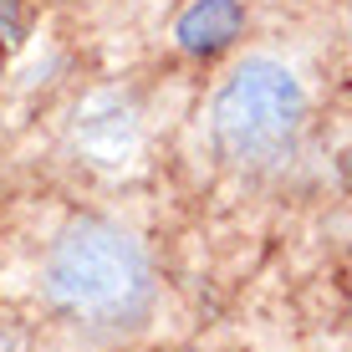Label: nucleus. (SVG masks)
<instances>
[{"mask_svg":"<svg viewBox=\"0 0 352 352\" xmlns=\"http://www.w3.org/2000/svg\"><path fill=\"white\" fill-rule=\"evenodd\" d=\"M307 123V92L291 77V67L271 56H250L230 72L210 107L214 148L235 168H271L281 164Z\"/></svg>","mask_w":352,"mask_h":352,"instance_id":"nucleus-2","label":"nucleus"},{"mask_svg":"<svg viewBox=\"0 0 352 352\" xmlns=\"http://www.w3.org/2000/svg\"><path fill=\"white\" fill-rule=\"evenodd\" d=\"M240 36V6L235 0H199L194 10H184L179 21V46L184 52H220Z\"/></svg>","mask_w":352,"mask_h":352,"instance_id":"nucleus-3","label":"nucleus"},{"mask_svg":"<svg viewBox=\"0 0 352 352\" xmlns=\"http://www.w3.org/2000/svg\"><path fill=\"white\" fill-rule=\"evenodd\" d=\"M148 291L153 276L143 245L102 220L72 225L46 261V296L77 322H97V327L133 322L148 307Z\"/></svg>","mask_w":352,"mask_h":352,"instance_id":"nucleus-1","label":"nucleus"}]
</instances>
